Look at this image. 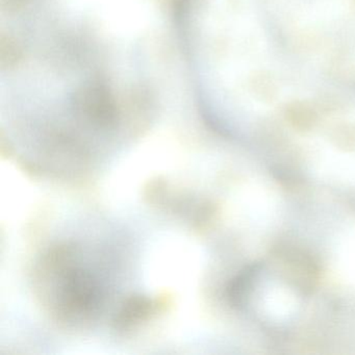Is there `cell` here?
Wrapping results in <instances>:
<instances>
[{"label":"cell","instance_id":"6da1fadb","mask_svg":"<svg viewBox=\"0 0 355 355\" xmlns=\"http://www.w3.org/2000/svg\"><path fill=\"white\" fill-rule=\"evenodd\" d=\"M53 278V305L61 319L84 322L93 319L105 305L107 291L90 268L73 263V249L53 251L49 261Z\"/></svg>","mask_w":355,"mask_h":355},{"label":"cell","instance_id":"7a4b0ae2","mask_svg":"<svg viewBox=\"0 0 355 355\" xmlns=\"http://www.w3.org/2000/svg\"><path fill=\"white\" fill-rule=\"evenodd\" d=\"M73 109L82 121L98 130H111L118 121L111 92L101 83L83 88L74 96Z\"/></svg>","mask_w":355,"mask_h":355},{"label":"cell","instance_id":"3957f363","mask_svg":"<svg viewBox=\"0 0 355 355\" xmlns=\"http://www.w3.org/2000/svg\"><path fill=\"white\" fill-rule=\"evenodd\" d=\"M153 309V301L145 296H132L124 302L116 315L114 324L116 329H130L146 319Z\"/></svg>","mask_w":355,"mask_h":355},{"label":"cell","instance_id":"277c9868","mask_svg":"<svg viewBox=\"0 0 355 355\" xmlns=\"http://www.w3.org/2000/svg\"><path fill=\"white\" fill-rule=\"evenodd\" d=\"M19 1L20 0H5V3H9L10 7L16 5V3H19Z\"/></svg>","mask_w":355,"mask_h":355}]
</instances>
